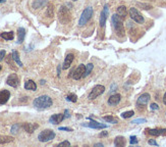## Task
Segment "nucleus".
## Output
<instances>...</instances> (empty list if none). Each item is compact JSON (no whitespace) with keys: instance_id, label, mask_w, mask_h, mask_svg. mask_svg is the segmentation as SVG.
<instances>
[{"instance_id":"nucleus-25","label":"nucleus","mask_w":166,"mask_h":147,"mask_svg":"<svg viewBox=\"0 0 166 147\" xmlns=\"http://www.w3.org/2000/svg\"><path fill=\"white\" fill-rule=\"evenodd\" d=\"M47 3L46 0H35L33 2V8H41Z\"/></svg>"},{"instance_id":"nucleus-14","label":"nucleus","mask_w":166,"mask_h":147,"mask_svg":"<svg viewBox=\"0 0 166 147\" xmlns=\"http://www.w3.org/2000/svg\"><path fill=\"white\" fill-rule=\"evenodd\" d=\"M64 118L65 116L63 114H53V116L49 118V122H51V124H54V125H58Z\"/></svg>"},{"instance_id":"nucleus-43","label":"nucleus","mask_w":166,"mask_h":147,"mask_svg":"<svg viewBox=\"0 0 166 147\" xmlns=\"http://www.w3.org/2000/svg\"><path fill=\"white\" fill-rule=\"evenodd\" d=\"M64 114H65V118H70V114H68V110H67V109H66V110H65V112H64Z\"/></svg>"},{"instance_id":"nucleus-7","label":"nucleus","mask_w":166,"mask_h":147,"mask_svg":"<svg viewBox=\"0 0 166 147\" xmlns=\"http://www.w3.org/2000/svg\"><path fill=\"white\" fill-rule=\"evenodd\" d=\"M130 16L132 20H135L138 24H144V22H145L144 16H142V14L136 7H132V8L130 9Z\"/></svg>"},{"instance_id":"nucleus-27","label":"nucleus","mask_w":166,"mask_h":147,"mask_svg":"<svg viewBox=\"0 0 166 147\" xmlns=\"http://www.w3.org/2000/svg\"><path fill=\"white\" fill-rule=\"evenodd\" d=\"M93 67H94L93 63H88V65H86V71H85V74H84L83 78H86L87 76H89V75H90L91 71H93Z\"/></svg>"},{"instance_id":"nucleus-44","label":"nucleus","mask_w":166,"mask_h":147,"mask_svg":"<svg viewBox=\"0 0 166 147\" xmlns=\"http://www.w3.org/2000/svg\"><path fill=\"white\" fill-rule=\"evenodd\" d=\"M163 103H164V104H166V92H165V94H164V96H163Z\"/></svg>"},{"instance_id":"nucleus-49","label":"nucleus","mask_w":166,"mask_h":147,"mask_svg":"<svg viewBox=\"0 0 166 147\" xmlns=\"http://www.w3.org/2000/svg\"><path fill=\"white\" fill-rule=\"evenodd\" d=\"M150 1H154V0H150Z\"/></svg>"},{"instance_id":"nucleus-3","label":"nucleus","mask_w":166,"mask_h":147,"mask_svg":"<svg viewBox=\"0 0 166 147\" xmlns=\"http://www.w3.org/2000/svg\"><path fill=\"white\" fill-rule=\"evenodd\" d=\"M93 12H94V10H93V8L91 6H88L87 8H85V10L83 11V14H82L81 18L79 20V26L83 27V26L87 24V22L93 16Z\"/></svg>"},{"instance_id":"nucleus-12","label":"nucleus","mask_w":166,"mask_h":147,"mask_svg":"<svg viewBox=\"0 0 166 147\" xmlns=\"http://www.w3.org/2000/svg\"><path fill=\"white\" fill-rule=\"evenodd\" d=\"M120 100H121L120 94H113V95H111L108 98V104L110 106H115V105H117L120 102Z\"/></svg>"},{"instance_id":"nucleus-48","label":"nucleus","mask_w":166,"mask_h":147,"mask_svg":"<svg viewBox=\"0 0 166 147\" xmlns=\"http://www.w3.org/2000/svg\"><path fill=\"white\" fill-rule=\"evenodd\" d=\"M0 71H1V65H0Z\"/></svg>"},{"instance_id":"nucleus-21","label":"nucleus","mask_w":166,"mask_h":147,"mask_svg":"<svg viewBox=\"0 0 166 147\" xmlns=\"http://www.w3.org/2000/svg\"><path fill=\"white\" fill-rule=\"evenodd\" d=\"M18 44L23 43L24 40H25V37H26V30L24 29V28H18Z\"/></svg>"},{"instance_id":"nucleus-13","label":"nucleus","mask_w":166,"mask_h":147,"mask_svg":"<svg viewBox=\"0 0 166 147\" xmlns=\"http://www.w3.org/2000/svg\"><path fill=\"white\" fill-rule=\"evenodd\" d=\"M39 126L37 125V124H32V122H24L23 125H22V128H23L27 133H30V134L34 133V131Z\"/></svg>"},{"instance_id":"nucleus-30","label":"nucleus","mask_w":166,"mask_h":147,"mask_svg":"<svg viewBox=\"0 0 166 147\" xmlns=\"http://www.w3.org/2000/svg\"><path fill=\"white\" fill-rule=\"evenodd\" d=\"M134 114H135V112H134V110H128V112H123V114H121V118H132Z\"/></svg>"},{"instance_id":"nucleus-6","label":"nucleus","mask_w":166,"mask_h":147,"mask_svg":"<svg viewBox=\"0 0 166 147\" xmlns=\"http://www.w3.org/2000/svg\"><path fill=\"white\" fill-rule=\"evenodd\" d=\"M150 98H151V96H150V94H149V93L142 94V95L138 98V100H137L138 109H139V110H143V109H145V106L148 104L149 100H150Z\"/></svg>"},{"instance_id":"nucleus-46","label":"nucleus","mask_w":166,"mask_h":147,"mask_svg":"<svg viewBox=\"0 0 166 147\" xmlns=\"http://www.w3.org/2000/svg\"><path fill=\"white\" fill-rule=\"evenodd\" d=\"M6 0H0V3H4Z\"/></svg>"},{"instance_id":"nucleus-1","label":"nucleus","mask_w":166,"mask_h":147,"mask_svg":"<svg viewBox=\"0 0 166 147\" xmlns=\"http://www.w3.org/2000/svg\"><path fill=\"white\" fill-rule=\"evenodd\" d=\"M33 104L38 109H46V108H49L50 106H52L53 101H52V98L50 97V96L41 95L33 101Z\"/></svg>"},{"instance_id":"nucleus-45","label":"nucleus","mask_w":166,"mask_h":147,"mask_svg":"<svg viewBox=\"0 0 166 147\" xmlns=\"http://www.w3.org/2000/svg\"><path fill=\"white\" fill-rule=\"evenodd\" d=\"M95 146H102V147H103L104 145H103V143H96V144H95Z\"/></svg>"},{"instance_id":"nucleus-24","label":"nucleus","mask_w":166,"mask_h":147,"mask_svg":"<svg viewBox=\"0 0 166 147\" xmlns=\"http://www.w3.org/2000/svg\"><path fill=\"white\" fill-rule=\"evenodd\" d=\"M12 141H13V137L0 135V144H6V143L12 142Z\"/></svg>"},{"instance_id":"nucleus-4","label":"nucleus","mask_w":166,"mask_h":147,"mask_svg":"<svg viewBox=\"0 0 166 147\" xmlns=\"http://www.w3.org/2000/svg\"><path fill=\"white\" fill-rule=\"evenodd\" d=\"M55 138V133L52 130H44L38 135V140L40 142H48V141H51L52 139Z\"/></svg>"},{"instance_id":"nucleus-15","label":"nucleus","mask_w":166,"mask_h":147,"mask_svg":"<svg viewBox=\"0 0 166 147\" xmlns=\"http://www.w3.org/2000/svg\"><path fill=\"white\" fill-rule=\"evenodd\" d=\"M10 98V92L8 90H1L0 91V104H5Z\"/></svg>"},{"instance_id":"nucleus-39","label":"nucleus","mask_w":166,"mask_h":147,"mask_svg":"<svg viewBox=\"0 0 166 147\" xmlns=\"http://www.w3.org/2000/svg\"><path fill=\"white\" fill-rule=\"evenodd\" d=\"M151 109H152V110H157V109H159V106H158L156 103H152V104H151Z\"/></svg>"},{"instance_id":"nucleus-37","label":"nucleus","mask_w":166,"mask_h":147,"mask_svg":"<svg viewBox=\"0 0 166 147\" xmlns=\"http://www.w3.org/2000/svg\"><path fill=\"white\" fill-rule=\"evenodd\" d=\"M57 146H70V143L68 141H63V142H60L57 144Z\"/></svg>"},{"instance_id":"nucleus-10","label":"nucleus","mask_w":166,"mask_h":147,"mask_svg":"<svg viewBox=\"0 0 166 147\" xmlns=\"http://www.w3.org/2000/svg\"><path fill=\"white\" fill-rule=\"evenodd\" d=\"M6 84L9 85V86H11L13 88H16L20 84V80H18V76H16V74H11V75H9L8 78L6 79Z\"/></svg>"},{"instance_id":"nucleus-26","label":"nucleus","mask_w":166,"mask_h":147,"mask_svg":"<svg viewBox=\"0 0 166 147\" xmlns=\"http://www.w3.org/2000/svg\"><path fill=\"white\" fill-rule=\"evenodd\" d=\"M12 57H13V60L16 61V63H18L20 67H23V63L20 61V54H18V52L16 51V50H14V51H12Z\"/></svg>"},{"instance_id":"nucleus-33","label":"nucleus","mask_w":166,"mask_h":147,"mask_svg":"<svg viewBox=\"0 0 166 147\" xmlns=\"http://www.w3.org/2000/svg\"><path fill=\"white\" fill-rule=\"evenodd\" d=\"M20 126L18 125V124H16V125H13L11 127V130H10V132H11L13 135H16V134H18V130H20Z\"/></svg>"},{"instance_id":"nucleus-28","label":"nucleus","mask_w":166,"mask_h":147,"mask_svg":"<svg viewBox=\"0 0 166 147\" xmlns=\"http://www.w3.org/2000/svg\"><path fill=\"white\" fill-rule=\"evenodd\" d=\"M103 120H105V122H111V124H117V122H118V120H117L116 118H113V116H104Z\"/></svg>"},{"instance_id":"nucleus-19","label":"nucleus","mask_w":166,"mask_h":147,"mask_svg":"<svg viewBox=\"0 0 166 147\" xmlns=\"http://www.w3.org/2000/svg\"><path fill=\"white\" fill-rule=\"evenodd\" d=\"M117 14H118L121 20L126 18V16H128V9H126V7L124 5H120V6L117 7Z\"/></svg>"},{"instance_id":"nucleus-31","label":"nucleus","mask_w":166,"mask_h":147,"mask_svg":"<svg viewBox=\"0 0 166 147\" xmlns=\"http://www.w3.org/2000/svg\"><path fill=\"white\" fill-rule=\"evenodd\" d=\"M13 57H12V54H10V55H8L6 57V63H7V65H9L10 67H13L14 69V65H13Z\"/></svg>"},{"instance_id":"nucleus-32","label":"nucleus","mask_w":166,"mask_h":147,"mask_svg":"<svg viewBox=\"0 0 166 147\" xmlns=\"http://www.w3.org/2000/svg\"><path fill=\"white\" fill-rule=\"evenodd\" d=\"M66 99H67L68 101H72V102H76V100H78V96H76V94H70V95L66 97Z\"/></svg>"},{"instance_id":"nucleus-2","label":"nucleus","mask_w":166,"mask_h":147,"mask_svg":"<svg viewBox=\"0 0 166 147\" xmlns=\"http://www.w3.org/2000/svg\"><path fill=\"white\" fill-rule=\"evenodd\" d=\"M111 24H112V27L114 29L115 33L119 37H124L126 35V31H124L123 24H122V20L119 18V16L117 14H113L111 16Z\"/></svg>"},{"instance_id":"nucleus-40","label":"nucleus","mask_w":166,"mask_h":147,"mask_svg":"<svg viewBox=\"0 0 166 147\" xmlns=\"http://www.w3.org/2000/svg\"><path fill=\"white\" fill-rule=\"evenodd\" d=\"M4 57H5V50H1V51H0V61L3 60Z\"/></svg>"},{"instance_id":"nucleus-42","label":"nucleus","mask_w":166,"mask_h":147,"mask_svg":"<svg viewBox=\"0 0 166 147\" xmlns=\"http://www.w3.org/2000/svg\"><path fill=\"white\" fill-rule=\"evenodd\" d=\"M107 135H108L107 132H101V133L99 134V137H105V136H107Z\"/></svg>"},{"instance_id":"nucleus-18","label":"nucleus","mask_w":166,"mask_h":147,"mask_svg":"<svg viewBox=\"0 0 166 147\" xmlns=\"http://www.w3.org/2000/svg\"><path fill=\"white\" fill-rule=\"evenodd\" d=\"M148 133L152 136H161L166 134V129H148Z\"/></svg>"},{"instance_id":"nucleus-47","label":"nucleus","mask_w":166,"mask_h":147,"mask_svg":"<svg viewBox=\"0 0 166 147\" xmlns=\"http://www.w3.org/2000/svg\"><path fill=\"white\" fill-rule=\"evenodd\" d=\"M41 84H45V81H44V80H42V81H41Z\"/></svg>"},{"instance_id":"nucleus-20","label":"nucleus","mask_w":166,"mask_h":147,"mask_svg":"<svg viewBox=\"0 0 166 147\" xmlns=\"http://www.w3.org/2000/svg\"><path fill=\"white\" fill-rule=\"evenodd\" d=\"M25 89L31 90V91H36V89H37L36 83H35L33 80H28L27 82L25 83Z\"/></svg>"},{"instance_id":"nucleus-50","label":"nucleus","mask_w":166,"mask_h":147,"mask_svg":"<svg viewBox=\"0 0 166 147\" xmlns=\"http://www.w3.org/2000/svg\"><path fill=\"white\" fill-rule=\"evenodd\" d=\"M74 1H76V0H74Z\"/></svg>"},{"instance_id":"nucleus-34","label":"nucleus","mask_w":166,"mask_h":147,"mask_svg":"<svg viewBox=\"0 0 166 147\" xmlns=\"http://www.w3.org/2000/svg\"><path fill=\"white\" fill-rule=\"evenodd\" d=\"M53 11H54V7L52 4H49L48 5V8H47V16H53Z\"/></svg>"},{"instance_id":"nucleus-22","label":"nucleus","mask_w":166,"mask_h":147,"mask_svg":"<svg viewBox=\"0 0 166 147\" xmlns=\"http://www.w3.org/2000/svg\"><path fill=\"white\" fill-rule=\"evenodd\" d=\"M114 145L117 147H123L124 145H126V139L121 136L116 137L114 140Z\"/></svg>"},{"instance_id":"nucleus-36","label":"nucleus","mask_w":166,"mask_h":147,"mask_svg":"<svg viewBox=\"0 0 166 147\" xmlns=\"http://www.w3.org/2000/svg\"><path fill=\"white\" fill-rule=\"evenodd\" d=\"M130 144H137L138 143V139H137V137L136 136H132L130 138Z\"/></svg>"},{"instance_id":"nucleus-41","label":"nucleus","mask_w":166,"mask_h":147,"mask_svg":"<svg viewBox=\"0 0 166 147\" xmlns=\"http://www.w3.org/2000/svg\"><path fill=\"white\" fill-rule=\"evenodd\" d=\"M148 143H149L150 145H156V146H158V143L156 142L155 140H152V139H151V140H149Z\"/></svg>"},{"instance_id":"nucleus-35","label":"nucleus","mask_w":166,"mask_h":147,"mask_svg":"<svg viewBox=\"0 0 166 147\" xmlns=\"http://www.w3.org/2000/svg\"><path fill=\"white\" fill-rule=\"evenodd\" d=\"M132 122V124H143V122H146V120L145 118H136Z\"/></svg>"},{"instance_id":"nucleus-29","label":"nucleus","mask_w":166,"mask_h":147,"mask_svg":"<svg viewBox=\"0 0 166 147\" xmlns=\"http://www.w3.org/2000/svg\"><path fill=\"white\" fill-rule=\"evenodd\" d=\"M137 5H138L139 7H141L142 9H145V10H150V9L153 8L152 5L147 4V3H140V2H138Z\"/></svg>"},{"instance_id":"nucleus-16","label":"nucleus","mask_w":166,"mask_h":147,"mask_svg":"<svg viewBox=\"0 0 166 147\" xmlns=\"http://www.w3.org/2000/svg\"><path fill=\"white\" fill-rule=\"evenodd\" d=\"M74 54H72V53H68L67 55H66V57H65V59H64V63H63L62 69H67L68 67H70L72 61H74Z\"/></svg>"},{"instance_id":"nucleus-38","label":"nucleus","mask_w":166,"mask_h":147,"mask_svg":"<svg viewBox=\"0 0 166 147\" xmlns=\"http://www.w3.org/2000/svg\"><path fill=\"white\" fill-rule=\"evenodd\" d=\"M59 131H66V132H72V129L67 127H59Z\"/></svg>"},{"instance_id":"nucleus-11","label":"nucleus","mask_w":166,"mask_h":147,"mask_svg":"<svg viewBox=\"0 0 166 147\" xmlns=\"http://www.w3.org/2000/svg\"><path fill=\"white\" fill-rule=\"evenodd\" d=\"M108 11H109L108 4H105L103 10H102V12H101V18H100V26H101L102 28L105 27L106 20H107V16H108Z\"/></svg>"},{"instance_id":"nucleus-17","label":"nucleus","mask_w":166,"mask_h":147,"mask_svg":"<svg viewBox=\"0 0 166 147\" xmlns=\"http://www.w3.org/2000/svg\"><path fill=\"white\" fill-rule=\"evenodd\" d=\"M84 126L92 128V129H105V128H107V126H106L105 124H101V122H95V120H92V122H89V124H85Z\"/></svg>"},{"instance_id":"nucleus-5","label":"nucleus","mask_w":166,"mask_h":147,"mask_svg":"<svg viewBox=\"0 0 166 147\" xmlns=\"http://www.w3.org/2000/svg\"><path fill=\"white\" fill-rule=\"evenodd\" d=\"M104 91H105V87H104L103 85H96V86L91 90V92H90V94H89V96H88V98H89L90 100H94V99H96L98 96L103 94Z\"/></svg>"},{"instance_id":"nucleus-23","label":"nucleus","mask_w":166,"mask_h":147,"mask_svg":"<svg viewBox=\"0 0 166 147\" xmlns=\"http://www.w3.org/2000/svg\"><path fill=\"white\" fill-rule=\"evenodd\" d=\"M1 38L5 39V40H13L14 38V33L13 32H3L0 34Z\"/></svg>"},{"instance_id":"nucleus-9","label":"nucleus","mask_w":166,"mask_h":147,"mask_svg":"<svg viewBox=\"0 0 166 147\" xmlns=\"http://www.w3.org/2000/svg\"><path fill=\"white\" fill-rule=\"evenodd\" d=\"M85 71H86V65H80L79 67L74 69V73H72V78H74V80H80V79L84 77Z\"/></svg>"},{"instance_id":"nucleus-8","label":"nucleus","mask_w":166,"mask_h":147,"mask_svg":"<svg viewBox=\"0 0 166 147\" xmlns=\"http://www.w3.org/2000/svg\"><path fill=\"white\" fill-rule=\"evenodd\" d=\"M58 16H59L60 22H63V24H66V22H70V10H68V8H66L65 6H61L60 9H59Z\"/></svg>"}]
</instances>
